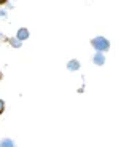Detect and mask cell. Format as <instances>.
<instances>
[{
    "label": "cell",
    "instance_id": "obj_1",
    "mask_svg": "<svg viewBox=\"0 0 137 147\" xmlns=\"http://www.w3.org/2000/svg\"><path fill=\"white\" fill-rule=\"evenodd\" d=\"M91 45H93V48L96 50V51H102V53H105V51H108L110 50V42L105 38V37H94L93 40H91Z\"/></svg>",
    "mask_w": 137,
    "mask_h": 147
},
{
    "label": "cell",
    "instance_id": "obj_2",
    "mask_svg": "<svg viewBox=\"0 0 137 147\" xmlns=\"http://www.w3.org/2000/svg\"><path fill=\"white\" fill-rule=\"evenodd\" d=\"M93 63L96 64V66H104V63H105L104 53H102V51H97L96 55L93 56Z\"/></svg>",
    "mask_w": 137,
    "mask_h": 147
},
{
    "label": "cell",
    "instance_id": "obj_3",
    "mask_svg": "<svg viewBox=\"0 0 137 147\" xmlns=\"http://www.w3.org/2000/svg\"><path fill=\"white\" fill-rule=\"evenodd\" d=\"M16 37H18L21 42H24V40H27L30 37V34H29V29H26V27H21V29L18 30V34H16Z\"/></svg>",
    "mask_w": 137,
    "mask_h": 147
},
{
    "label": "cell",
    "instance_id": "obj_4",
    "mask_svg": "<svg viewBox=\"0 0 137 147\" xmlns=\"http://www.w3.org/2000/svg\"><path fill=\"white\" fill-rule=\"evenodd\" d=\"M67 69L70 70V72L78 70V69H80V61H78V59H70V61L67 63Z\"/></svg>",
    "mask_w": 137,
    "mask_h": 147
},
{
    "label": "cell",
    "instance_id": "obj_5",
    "mask_svg": "<svg viewBox=\"0 0 137 147\" xmlns=\"http://www.w3.org/2000/svg\"><path fill=\"white\" fill-rule=\"evenodd\" d=\"M8 43H10L13 48H19V47L22 45V42L19 40L18 37H13V38H8Z\"/></svg>",
    "mask_w": 137,
    "mask_h": 147
},
{
    "label": "cell",
    "instance_id": "obj_6",
    "mask_svg": "<svg viewBox=\"0 0 137 147\" xmlns=\"http://www.w3.org/2000/svg\"><path fill=\"white\" fill-rule=\"evenodd\" d=\"M0 147H15V142H13V139L5 138V139L0 141Z\"/></svg>",
    "mask_w": 137,
    "mask_h": 147
},
{
    "label": "cell",
    "instance_id": "obj_7",
    "mask_svg": "<svg viewBox=\"0 0 137 147\" xmlns=\"http://www.w3.org/2000/svg\"><path fill=\"white\" fill-rule=\"evenodd\" d=\"M5 112V101L3 99H0V115Z\"/></svg>",
    "mask_w": 137,
    "mask_h": 147
},
{
    "label": "cell",
    "instance_id": "obj_8",
    "mask_svg": "<svg viewBox=\"0 0 137 147\" xmlns=\"http://www.w3.org/2000/svg\"><path fill=\"white\" fill-rule=\"evenodd\" d=\"M0 18H7V13L5 11H0Z\"/></svg>",
    "mask_w": 137,
    "mask_h": 147
},
{
    "label": "cell",
    "instance_id": "obj_9",
    "mask_svg": "<svg viewBox=\"0 0 137 147\" xmlns=\"http://www.w3.org/2000/svg\"><path fill=\"white\" fill-rule=\"evenodd\" d=\"M7 2H8V0H0V5H5Z\"/></svg>",
    "mask_w": 137,
    "mask_h": 147
},
{
    "label": "cell",
    "instance_id": "obj_10",
    "mask_svg": "<svg viewBox=\"0 0 137 147\" xmlns=\"http://www.w3.org/2000/svg\"><path fill=\"white\" fill-rule=\"evenodd\" d=\"M0 80H2V74H0Z\"/></svg>",
    "mask_w": 137,
    "mask_h": 147
}]
</instances>
